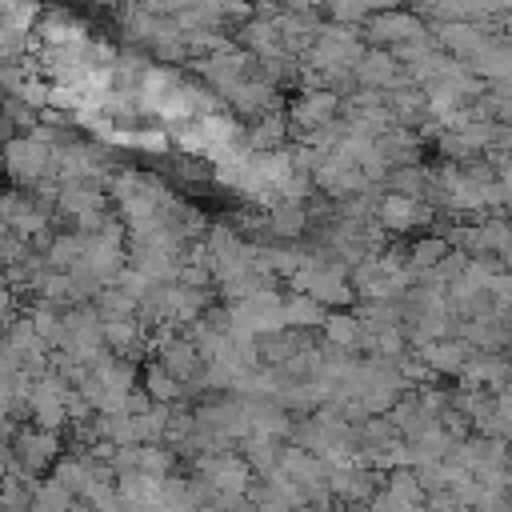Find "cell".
Segmentation results:
<instances>
[{
    "mask_svg": "<svg viewBox=\"0 0 512 512\" xmlns=\"http://www.w3.org/2000/svg\"><path fill=\"white\" fill-rule=\"evenodd\" d=\"M8 452H12V468H16V472H24V476H40V472L60 456V432L28 424V428H20V432L12 436Z\"/></svg>",
    "mask_w": 512,
    "mask_h": 512,
    "instance_id": "6da1fadb",
    "label": "cell"
},
{
    "mask_svg": "<svg viewBox=\"0 0 512 512\" xmlns=\"http://www.w3.org/2000/svg\"><path fill=\"white\" fill-rule=\"evenodd\" d=\"M48 156L52 148L40 144L36 136H8L4 140V172L16 180V184H32L40 176H48Z\"/></svg>",
    "mask_w": 512,
    "mask_h": 512,
    "instance_id": "7a4b0ae2",
    "label": "cell"
},
{
    "mask_svg": "<svg viewBox=\"0 0 512 512\" xmlns=\"http://www.w3.org/2000/svg\"><path fill=\"white\" fill-rule=\"evenodd\" d=\"M432 216H436V212H432L428 200L396 196V192H388L384 200H376V212H372V220H380V228H396V232H404V228H420V224H428Z\"/></svg>",
    "mask_w": 512,
    "mask_h": 512,
    "instance_id": "3957f363",
    "label": "cell"
},
{
    "mask_svg": "<svg viewBox=\"0 0 512 512\" xmlns=\"http://www.w3.org/2000/svg\"><path fill=\"white\" fill-rule=\"evenodd\" d=\"M364 24H368L364 36H368L372 44H392V48L424 32V20H420V16H412V12H396V8H384V12H376V16L368 12Z\"/></svg>",
    "mask_w": 512,
    "mask_h": 512,
    "instance_id": "277c9868",
    "label": "cell"
},
{
    "mask_svg": "<svg viewBox=\"0 0 512 512\" xmlns=\"http://www.w3.org/2000/svg\"><path fill=\"white\" fill-rule=\"evenodd\" d=\"M340 112V96L332 88H308L292 108H288V124H296L300 132L320 128L324 120H332Z\"/></svg>",
    "mask_w": 512,
    "mask_h": 512,
    "instance_id": "5b68a950",
    "label": "cell"
},
{
    "mask_svg": "<svg viewBox=\"0 0 512 512\" xmlns=\"http://www.w3.org/2000/svg\"><path fill=\"white\" fill-rule=\"evenodd\" d=\"M352 72H356V84H368V88H380V92L392 88V84H404L400 60H396L392 52H380V48L360 52L356 64H352Z\"/></svg>",
    "mask_w": 512,
    "mask_h": 512,
    "instance_id": "8992f818",
    "label": "cell"
},
{
    "mask_svg": "<svg viewBox=\"0 0 512 512\" xmlns=\"http://www.w3.org/2000/svg\"><path fill=\"white\" fill-rule=\"evenodd\" d=\"M472 352H476V348H472V344H464V340L432 336V340H424V344H420V352H416V356H420L436 376H440V372H452V376H456V372H460V364H464Z\"/></svg>",
    "mask_w": 512,
    "mask_h": 512,
    "instance_id": "52a82bcc",
    "label": "cell"
},
{
    "mask_svg": "<svg viewBox=\"0 0 512 512\" xmlns=\"http://www.w3.org/2000/svg\"><path fill=\"white\" fill-rule=\"evenodd\" d=\"M264 224H268L272 236H280V240H296V236L308 228V204H304V200H284V196H276V200L268 204Z\"/></svg>",
    "mask_w": 512,
    "mask_h": 512,
    "instance_id": "ba28073f",
    "label": "cell"
},
{
    "mask_svg": "<svg viewBox=\"0 0 512 512\" xmlns=\"http://www.w3.org/2000/svg\"><path fill=\"white\" fill-rule=\"evenodd\" d=\"M280 316H284V328H316L324 320V304L312 300L308 292H292L288 300H280Z\"/></svg>",
    "mask_w": 512,
    "mask_h": 512,
    "instance_id": "9c48e42d",
    "label": "cell"
},
{
    "mask_svg": "<svg viewBox=\"0 0 512 512\" xmlns=\"http://www.w3.org/2000/svg\"><path fill=\"white\" fill-rule=\"evenodd\" d=\"M144 392L156 400V404H180L184 396H188V388H184V380H176L168 368H160V364H152L148 372H144Z\"/></svg>",
    "mask_w": 512,
    "mask_h": 512,
    "instance_id": "30bf717a",
    "label": "cell"
},
{
    "mask_svg": "<svg viewBox=\"0 0 512 512\" xmlns=\"http://www.w3.org/2000/svg\"><path fill=\"white\" fill-rule=\"evenodd\" d=\"M320 328H324V344H336V348H348V352L360 344V320L352 312H332V316L320 320Z\"/></svg>",
    "mask_w": 512,
    "mask_h": 512,
    "instance_id": "8fae6325",
    "label": "cell"
},
{
    "mask_svg": "<svg viewBox=\"0 0 512 512\" xmlns=\"http://www.w3.org/2000/svg\"><path fill=\"white\" fill-rule=\"evenodd\" d=\"M448 252V240L444 236H428V240H416L412 244V252H408V260H404V268L416 276V272H424V268H432V264H440V256Z\"/></svg>",
    "mask_w": 512,
    "mask_h": 512,
    "instance_id": "7c38bea8",
    "label": "cell"
},
{
    "mask_svg": "<svg viewBox=\"0 0 512 512\" xmlns=\"http://www.w3.org/2000/svg\"><path fill=\"white\" fill-rule=\"evenodd\" d=\"M324 4H328V16L340 24H364V16L372 12L368 0H324Z\"/></svg>",
    "mask_w": 512,
    "mask_h": 512,
    "instance_id": "4fadbf2b",
    "label": "cell"
}]
</instances>
